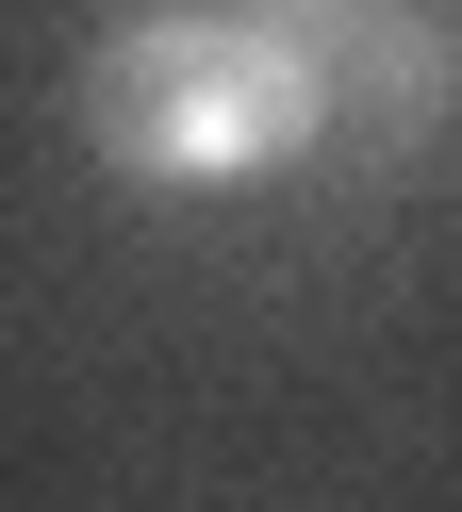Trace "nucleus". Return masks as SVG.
<instances>
[{
	"label": "nucleus",
	"mask_w": 462,
	"mask_h": 512,
	"mask_svg": "<svg viewBox=\"0 0 462 512\" xmlns=\"http://www.w3.org/2000/svg\"><path fill=\"white\" fill-rule=\"evenodd\" d=\"M83 149L132 199H248L330 149V67L231 0H149L83 50Z\"/></svg>",
	"instance_id": "obj_1"
},
{
	"label": "nucleus",
	"mask_w": 462,
	"mask_h": 512,
	"mask_svg": "<svg viewBox=\"0 0 462 512\" xmlns=\"http://www.w3.org/2000/svg\"><path fill=\"white\" fill-rule=\"evenodd\" d=\"M330 133H363V149L462 133V17L446 0H363L330 34Z\"/></svg>",
	"instance_id": "obj_2"
},
{
	"label": "nucleus",
	"mask_w": 462,
	"mask_h": 512,
	"mask_svg": "<svg viewBox=\"0 0 462 512\" xmlns=\"http://www.w3.org/2000/svg\"><path fill=\"white\" fill-rule=\"evenodd\" d=\"M231 17H264V34H297V50H314V67H330V34H347L363 0H231Z\"/></svg>",
	"instance_id": "obj_3"
}]
</instances>
